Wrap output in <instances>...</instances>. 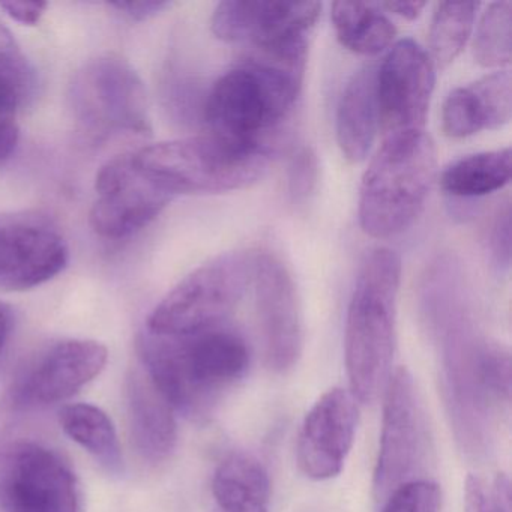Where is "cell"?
Segmentation results:
<instances>
[{
    "instance_id": "1",
    "label": "cell",
    "mask_w": 512,
    "mask_h": 512,
    "mask_svg": "<svg viewBox=\"0 0 512 512\" xmlns=\"http://www.w3.org/2000/svg\"><path fill=\"white\" fill-rule=\"evenodd\" d=\"M142 367L175 412L200 416L250 367L247 341L232 329L167 337L145 332L139 340Z\"/></svg>"
},
{
    "instance_id": "2",
    "label": "cell",
    "mask_w": 512,
    "mask_h": 512,
    "mask_svg": "<svg viewBox=\"0 0 512 512\" xmlns=\"http://www.w3.org/2000/svg\"><path fill=\"white\" fill-rule=\"evenodd\" d=\"M400 284L397 251L374 248L356 277L344 334L350 392L362 403L373 401L392 374Z\"/></svg>"
},
{
    "instance_id": "3",
    "label": "cell",
    "mask_w": 512,
    "mask_h": 512,
    "mask_svg": "<svg viewBox=\"0 0 512 512\" xmlns=\"http://www.w3.org/2000/svg\"><path fill=\"white\" fill-rule=\"evenodd\" d=\"M436 173V148L425 130L386 136L362 176V230L388 239L409 229L424 211Z\"/></svg>"
},
{
    "instance_id": "4",
    "label": "cell",
    "mask_w": 512,
    "mask_h": 512,
    "mask_svg": "<svg viewBox=\"0 0 512 512\" xmlns=\"http://www.w3.org/2000/svg\"><path fill=\"white\" fill-rule=\"evenodd\" d=\"M133 157L142 172L175 197L250 187L265 175L271 154L208 133L145 146Z\"/></svg>"
},
{
    "instance_id": "5",
    "label": "cell",
    "mask_w": 512,
    "mask_h": 512,
    "mask_svg": "<svg viewBox=\"0 0 512 512\" xmlns=\"http://www.w3.org/2000/svg\"><path fill=\"white\" fill-rule=\"evenodd\" d=\"M253 251H230L200 265L152 311L148 331L167 337L220 328L253 283Z\"/></svg>"
},
{
    "instance_id": "6",
    "label": "cell",
    "mask_w": 512,
    "mask_h": 512,
    "mask_svg": "<svg viewBox=\"0 0 512 512\" xmlns=\"http://www.w3.org/2000/svg\"><path fill=\"white\" fill-rule=\"evenodd\" d=\"M70 107L77 127L92 142L151 134L145 85L121 56L86 62L71 83Z\"/></svg>"
},
{
    "instance_id": "7",
    "label": "cell",
    "mask_w": 512,
    "mask_h": 512,
    "mask_svg": "<svg viewBox=\"0 0 512 512\" xmlns=\"http://www.w3.org/2000/svg\"><path fill=\"white\" fill-rule=\"evenodd\" d=\"M0 511L80 512L76 473L43 443H8L0 448Z\"/></svg>"
},
{
    "instance_id": "8",
    "label": "cell",
    "mask_w": 512,
    "mask_h": 512,
    "mask_svg": "<svg viewBox=\"0 0 512 512\" xmlns=\"http://www.w3.org/2000/svg\"><path fill=\"white\" fill-rule=\"evenodd\" d=\"M67 239L58 224L35 211L0 214V289L25 292L64 271Z\"/></svg>"
},
{
    "instance_id": "9",
    "label": "cell",
    "mask_w": 512,
    "mask_h": 512,
    "mask_svg": "<svg viewBox=\"0 0 512 512\" xmlns=\"http://www.w3.org/2000/svg\"><path fill=\"white\" fill-rule=\"evenodd\" d=\"M92 229L101 238L122 239L145 229L164 211L172 194L140 170L133 154L107 161L95 181Z\"/></svg>"
},
{
    "instance_id": "10",
    "label": "cell",
    "mask_w": 512,
    "mask_h": 512,
    "mask_svg": "<svg viewBox=\"0 0 512 512\" xmlns=\"http://www.w3.org/2000/svg\"><path fill=\"white\" fill-rule=\"evenodd\" d=\"M251 284L266 361L272 370L284 373L295 367L304 349L298 287L289 266L271 251L256 253Z\"/></svg>"
},
{
    "instance_id": "11",
    "label": "cell",
    "mask_w": 512,
    "mask_h": 512,
    "mask_svg": "<svg viewBox=\"0 0 512 512\" xmlns=\"http://www.w3.org/2000/svg\"><path fill=\"white\" fill-rule=\"evenodd\" d=\"M425 424L415 382L407 368L389 376L385 386L382 433L374 469L373 488L377 499H385L404 482L412 481L424 455Z\"/></svg>"
},
{
    "instance_id": "12",
    "label": "cell",
    "mask_w": 512,
    "mask_h": 512,
    "mask_svg": "<svg viewBox=\"0 0 512 512\" xmlns=\"http://www.w3.org/2000/svg\"><path fill=\"white\" fill-rule=\"evenodd\" d=\"M436 83V65L410 38L389 49L376 71L380 130L386 136L422 131Z\"/></svg>"
},
{
    "instance_id": "13",
    "label": "cell",
    "mask_w": 512,
    "mask_h": 512,
    "mask_svg": "<svg viewBox=\"0 0 512 512\" xmlns=\"http://www.w3.org/2000/svg\"><path fill=\"white\" fill-rule=\"evenodd\" d=\"M320 14L319 2L226 0L215 8L211 29L226 43L271 47L308 40Z\"/></svg>"
},
{
    "instance_id": "14",
    "label": "cell",
    "mask_w": 512,
    "mask_h": 512,
    "mask_svg": "<svg viewBox=\"0 0 512 512\" xmlns=\"http://www.w3.org/2000/svg\"><path fill=\"white\" fill-rule=\"evenodd\" d=\"M356 401L347 389L332 388L308 410L296 446L299 469L308 478L326 481L340 475L355 442Z\"/></svg>"
},
{
    "instance_id": "15",
    "label": "cell",
    "mask_w": 512,
    "mask_h": 512,
    "mask_svg": "<svg viewBox=\"0 0 512 512\" xmlns=\"http://www.w3.org/2000/svg\"><path fill=\"white\" fill-rule=\"evenodd\" d=\"M107 358V347L98 341H59L29 368L17 385L16 398L23 404H55L68 400L100 376Z\"/></svg>"
},
{
    "instance_id": "16",
    "label": "cell",
    "mask_w": 512,
    "mask_h": 512,
    "mask_svg": "<svg viewBox=\"0 0 512 512\" xmlns=\"http://www.w3.org/2000/svg\"><path fill=\"white\" fill-rule=\"evenodd\" d=\"M131 439L145 460H166L178 442L175 409L140 365L127 380Z\"/></svg>"
},
{
    "instance_id": "17",
    "label": "cell",
    "mask_w": 512,
    "mask_h": 512,
    "mask_svg": "<svg viewBox=\"0 0 512 512\" xmlns=\"http://www.w3.org/2000/svg\"><path fill=\"white\" fill-rule=\"evenodd\" d=\"M376 71L374 65L356 71L338 103L337 142L350 163L367 157L380 128Z\"/></svg>"
},
{
    "instance_id": "18",
    "label": "cell",
    "mask_w": 512,
    "mask_h": 512,
    "mask_svg": "<svg viewBox=\"0 0 512 512\" xmlns=\"http://www.w3.org/2000/svg\"><path fill=\"white\" fill-rule=\"evenodd\" d=\"M269 478L253 455L232 454L215 470L212 493L221 512H268Z\"/></svg>"
},
{
    "instance_id": "19",
    "label": "cell",
    "mask_w": 512,
    "mask_h": 512,
    "mask_svg": "<svg viewBox=\"0 0 512 512\" xmlns=\"http://www.w3.org/2000/svg\"><path fill=\"white\" fill-rule=\"evenodd\" d=\"M59 424L104 470L121 475L124 469L121 443L112 419L103 409L88 403L67 404L59 410Z\"/></svg>"
},
{
    "instance_id": "20",
    "label": "cell",
    "mask_w": 512,
    "mask_h": 512,
    "mask_svg": "<svg viewBox=\"0 0 512 512\" xmlns=\"http://www.w3.org/2000/svg\"><path fill=\"white\" fill-rule=\"evenodd\" d=\"M331 19L341 46L356 55H379L397 37V28L379 4L334 2Z\"/></svg>"
},
{
    "instance_id": "21",
    "label": "cell",
    "mask_w": 512,
    "mask_h": 512,
    "mask_svg": "<svg viewBox=\"0 0 512 512\" xmlns=\"http://www.w3.org/2000/svg\"><path fill=\"white\" fill-rule=\"evenodd\" d=\"M511 148L467 155L449 164L440 187L449 196L470 199L502 190L511 181Z\"/></svg>"
},
{
    "instance_id": "22",
    "label": "cell",
    "mask_w": 512,
    "mask_h": 512,
    "mask_svg": "<svg viewBox=\"0 0 512 512\" xmlns=\"http://www.w3.org/2000/svg\"><path fill=\"white\" fill-rule=\"evenodd\" d=\"M37 74L10 29L0 22V113L14 116L37 91Z\"/></svg>"
},
{
    "instance_id": "23",
    "label": "cell",
    "mask_w": 512,
    "mask_h": 512,
    "mask_svg": "<svg viewBox=\"0 0 512 512\" xmlns=\"http://www.w3.org/2000/svg\"><path fill=\"white\" fill-rule=\"evenodd\" d=\"M476 2H440L434 8L430 25V58L440 68L458 58L473 31Z\"/></svg>"
},
{
    "instance_id": "24",
    "label": "cell",
    "mask_w": 512,
    "mask_h": 512,
    "mask_svg": "<svg viewBox=\"0 0 512 512\" xmlns=\"http://www.w3.org/2000/svg\"><path fill=\"white\" fill-rule=\"evenodd\" d=\"M512 56V4L493 2L482 13L473 38V58L482 67L502 68Z\"/></svg>"
},
{
    "instance_id": "25",
    "label": "cell",
    "mask_w": 512,
    "mask_h": 512,
    "mask_svg": "<svg viewBox=\"0 0 512 512\" xmlns=\"http://www.w3.org/2000/svg\"><path fill=\"white\" fill-rule=\"evenodd\" d=\"M442 130L451 139H466L485 130L484 113L472 86L449 92L442 107Z\"/></svg>"
},
{
    "instance_id": "26",
    "label": "cell",
    "mask_w": 512,
    "mask_h": 512,
    "mask_svg": "<svg viewBox=\"0 0 512 512\" xmlns=\"http://www.w3.org/2000/svg\"><path fill=\"white\" fill-rule=\"evenodd\" d=\"M473 91L484 113L485 130H497L509 124L512 115L511 74L496 71L473 82Z\"/></svg>"
},
{
    "instance_id": "27",
    "label": "cell",
    "mask_w": 512,
    "mask_h": 512,
    "mask_svg": "<svg viewBox=\"0 0 512 512\" xmlns=\"http://www.w3.org/2000/svg\"><path fill=\"white\" fill-rule=\"evenodd\" d=\"M464 512H511V484L508 476L497 475L493 485L469 475L464 484Z\"/></svg>"
},
{
    "instance_id": "28",
    "label": "cell",
    "mask_w": 512,
    "mask_h": 512,
    "mask_svg": "<svg viewBox=\"0 0 512 512\" xmlns=\"http://www.w3.org/2000/svg\"><path fill=\"white\" fill-rule=\"evenodd\" d=\"M475 373L490 394L509 397L511 391V358L505 349L493 344L476 347Z\"/></svg>"
},
{
    "instance_id": "29",
    "label": "cell",
    "mask_w": 512,
    "mask_h": 512,
    "mask_svg": "<svg viewBox=\"0 0 512 512\" xmlns=\"http://www.w3.org/2000/svg\"><path fill=\"white\" fill-rule=\"evenodd\" d=\"M442 493L436 482L412 479L386 497L382 512H439Z\"/></svg>"
},
{
    "instance_id": "30",
    "label": "cell",
    "mask_w": 512,
    "mask_h": 512,
    "mask_svg": "<svg viewBox=\"0 0 512 512\" xmlns=\"http://www.w3.org/2000/svg\"><path fill=\"white\" fill-rule=\"evenodd\" d=\"M319 181V160L310 146H302L293 155L289 167V194L295 205H307Z\"/></svg>"
},
{
    "instance_id": "31",
    "label": "cell",
    "mask_w": 512,
    "mask_h": 512,
    "mask_svg": "<svg viewBox=\"0 0 512 512\" xmlns=\"http://www.w3.org/2000/svg\"><path fill=\"white\" fill-rule=\"evenodd\" d=\"M490 251L494 263L508 271L511 265V206L506 203L494 218L490 230Z\"/></svg>"
},
{
    "instance_id": "32",
    "label": "cell",
    "mask_w": 512,
    "mask_h": 512,
    "mask_svg": "<svg viewBox=\"0 0 512 512\" xmlns=\"http://www.w3.org/2000/svg\"><path fill=\"white\" fill-rule=\"evenodd\" d=\"M0 10H4L11 19L25 26H35L47 10L46 2H17L8 0L0 2Z\"/></svg>"
},
{
    "instance_id": "33",
    "label": "cell",
    "mask_w": 512,
    "mask_h": 512,
    "mask_svg": "<svg viewBox=\"0 0 512 512\" xmlns=\"http://www.w3.org/2000/svg\"><path fill=\"white\" fill-rule=\"evenodd\" d=\"M110 7L118 10L128 19L143 22V20L157 16L161 11L170 7V4L169 2H157V0H143V2H116V4H110Z\"/></svg>"
},
{
    "instance_id": "34",
    "label": "cell",
    "mask_w": 512,
    "mask_h": 512,
    "mask_svg": "<svg viewBox=\"0 0 512 512\" xmlns=\"http://www.w3.org/2000/svg\"><path fill=\"white\" fill-rule=\"evenodd\" d=\"M19 143V125L14 116L0 113V163L11 157Z\"/></svg>"
},
{
    "instance_id": "35",
    "label": "cell",
    "mask_w": 512,
    "mask_h": 512,
    "mask_svg": "<svg viewBox=\"0 0 512 512\" xmlns=\"http://www.w3.org/2000/svg\"><path fill=\"white\" fill-rule=\"evenodd\" d=\"M379 5L382 10L406 20L418 19L424 8L427 7L425 2H385V4Z\"/></svg>"
},
{
    "instance_id": "36",
    "label": "cell",
    "mask_w": 512,
    "mask_h": 512,
    "mask_svg": "<svg viewBox=\"0 0 512 512\" xmlns=\"http://www.w3.org/2000/svg\"><path fill=\"white\" fill-rule=\"evenodd\" d=\"M14 316L13 310L7 304L0 301V353L7 346L10 340L11 331H13Z\"/></svg>"
}]
</instances>
